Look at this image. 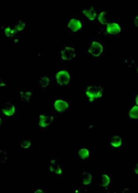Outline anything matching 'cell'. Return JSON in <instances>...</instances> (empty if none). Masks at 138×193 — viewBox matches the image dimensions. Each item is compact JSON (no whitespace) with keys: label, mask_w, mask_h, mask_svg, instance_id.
I'll use <instances>...</instances> for the list:
<instances>
[{"label":"cell","mask_w":138,"mask_h":193,"mask_svg":"<svg viewBox=\"0 0 138 193\" xmlns=\"http://www.w3.org/2000/svg\"><path fill=\"white\" fill-rule=\"evenodd\" d=\"M54 117L53 116H48L47 115H39V126L40 127H47L51 124L53 122Z\"/></svg>","instance_id":"6"},{"label":"cell","mask_w":138,"mask_h":193,"mask_svg":"<svg viewBox=\"0 0 138 193\" xmlns=\"http://www.w3.org/2000/svg\"><path fill=\"white\" fill-rule=\"evenodd\" d=\"M49 83L50 79L47 76H43V77L39 78V85H40V86L43 87V88H45V87L48 86Z\"/></svg>","instance_id":"19"},{"label":"cell","mask_w":138,"mask_h":193,"mask_svg":"<svg viewBox=\"0 0 138 193\" xmlns=\"http://www.w3.org/2000/svg\"><path fill=\"white\" fill-rule=\"evenodd\" d=\"M21 94V100L24 101V102H29L31 99V97H32V93L29 92V91H26V92H21L20 93Z\"/></svg>","instance_id":"15"},{"label":"cell","mask_w":138,"mask_h":193,"mask_svg":"<svg viewBox=\"0 0 138 193\" xmlns=\"http://www.w3.org/2000/svg\"><path fill=\"white\" fill-rule=\"evenodd\" d=\"M137 71H138V69H137Z\"/></svg>","instance_id":"28"},{"label":"cell","mask_w":138,"mask_h":193,"mask_svg":"<svg viewBox=\"0 0 138 193\" xmlns=\"http://www.w3.org/2000/svg\"><path fill=\"white\" fill-rule=\"evenodd\" d=\"M52 165L50 166V170L51 172H54L56 174H62V169L61 167L57 165V164H54V161L51 162Z\"/></svg>","instance_id":"16"},{"label":"cell","mask_w":138,"mask_h":193,"mask_svg":"<svg viewBox=\"0 0 138 193\" xmlns=\"http://www.w3.org/2000/svg\"><path fill=\"white\" fill-rule=\"evenodd\" d=\"M25 24L24 22H22V21H20L18 24H17L16 26L14 27V29L16 30V32H21V31H23V29L25 28Z\"/></svg>","instance_id":"22"},{"label":"cell","mask_w":138,"mask_h":193,"mask_svg":"<svg viewBox=\"0 0 138 193\" xmlns=\"http://www.w3.org/2000/svg\"><path fill=\"white\" fill-rule=\"evenodd\" d=\"M55 78H56L57 83L61 86L67 85L70 81V76L69 72L66 70L59 71L55 76Z\"/></svg>","instance_id":"2"},{"label":"cell","mask_w":138,"mask_h":193,"mask_svg":"<svg viewBox=\"0 0 138 193\" xmlns=\"http://www.w3.org/2000/svg\"><path fill=\"white\" fill-rule=\"evenodd\" d=\"M17 33L16 30L14 28H11L10 27H8L5 28V35L7 37H12Z\"/></svg>","instance_id":"20"},{"label":"cell","mask_w":138,"mask_h":193,"mask_svg":"<svg viewBox=\"0 0 138 193\" xmlns=\"http://www.w3.org/2000/svg\"><path fill=\"white\" fill-rule=\"evenodd\" d=\"M134 172L136 174H138V163L136 164V166H134Z\"/></svg>","instance_id":"25"},{"label":"cell","mask_w":138,"mask_h":193,"mask_svg":"<svg viewBox=\"0 0 138 193\" xmlns=\"http://www.w3.org/2000/svg\"><path fill=\"white\" fill-rule=\"evenodd\" d=\"M85 94L89 98V101L92 102L94 100L102 98L104 94V89L99 86H91L87 87Z\"/></svg>","instance_id":"1"},{"label":"cell","mask_w":138,"mask_h":193,"mask_svg":"<svg viewBox=\"0 0 138 193\" xmlns=\"http://www.w3.org/2000/svg\"><path fill=\"white\" fill-rule=\"evenodd\" d=\"M68 28L73 32H77L82 29V24L78 19H71L68 23Z\"/></svg>","instance_id":"8"},{"label":"cell","mask_w":138,"mask_h":193,"mask_svg":"<svg viewBox=\"0 0 138 193\" xmlns=\"http://www.w3.org/2000/svg\"><path fill=\"white\" fill-rule=\"evenodd\" d=\"M0 160H1V163H4L7 160V154L3 150L0 151Z\"/></svg>","instance_id":"23"},{"label":"cell","mask_w":138,"mask_h":193,"mask_svg":"<svg viewBox=\"0 0 138 193\" xmlns=\"http://www.w3.org/2000/svg\"><path fill=\"white\" fill-rule=\"evenodd\" d=\"M31 146V141L30 140H23L21 141V147L22 148L27 149Z\"/></svg>","instance_id":"21"},{"label":"cell","mask_w":138,"mask_h":193,"mask_svg":"<svg viewBox=\"0 0 138 193\" xmlns=\"http://www.w3.org/2000/svg\"><path fill=\"white\" fill-rule=\"evenodd\" d=\"M111 182V179L109 177L108 175L107 174H103L101 176V186L102 187H107L109 184Z\"/></svg>","instance_id":"18"},{"label":"cell","mask_w":138,"mask_h":193,"mask_svg":"<svg viewBox=\"0 0 138 193\" xmlns=\"http://www.w3.org/2000/svg\"><path fill=\"white\" fill-rule=\"evenodd\" d=\"M83 13H84V16H85L88 19L90 20V21H94V20L96 19V10H94L92 7L89 8L88 10H87V9H84V10H83Z\"/></svg>","instance_id":"10"},{"label":"cell","mask_w":138,"mask_h":193,"mask_svg":"<svg viewBox=\"0 0 138 193\" xmlns=\"http://www.w3.org/2000/svg\"><path fill=\"white\" fill-rule=\"evenodd\" d=\"M134 24H135L136 27H138V16H137L134 19Z\"/></svg>","instance_id":"24"},{"label":"cell","mask_w":138,"mask_h":193,"mask_svg":"<svg viewBox=\"0 0 138 193\" xmlns=\"http://www.w3.org/2000/svg\"><path fill=\"white\" fill-rule=\"evenodd\" d=\"M107 13L105 11H103L98 15V21L100 22V24L104 25H108L109 23L107 21Z\"/></svg>","instance_id":"12"},{"label":"cell","mask_w":138,"mask_h":193,"mask_svg":"<svg viewBox=\"0 0 138 193\" xmlns=\"http://www.w3.org/2000/svg\"><path fill=\"white\" fill-rule=\"evenodd\" d=\"M35 193H44V191H42V190H36V191H35Z\"/></svg>","instance_id":"26"},{"label":"cell","mask_w":138,"mask_h":193,"mask_svg":"<svg viewBox=\"0 0 138 193\" xmlns=\"http://www.w3.org/2000/svg\"><path fill=\"white\" fill-rule=\"evenodd\" d=\"M76 56V52L74 47H66L61 51V57L63 61H70Z\"/></svg>","instance_id":"4"},{"label":"cell","mask_w":138,"mask_h":193,"mask_svg":"<svg viewBox=\"0 0 138 193\" xmlns=\"http://www.w3.org/2000/svg\"><path fill=\"white\" fill-rule=\"evenodd\" d=\"M104 51V47L98 42L94 41L92 42L89 49V53L93 57L100 56Z\"/></svg>","instance_id":"3"},{"label":"cell","mask_w":138,"mask_h":193,"mask_svg":"<svg viewBox=\"0 0 138 193\" xmlns=\"http://www.w3.org/2000/svg\"><path fill=\"white\" fill-rule=\"evenodd\" d=\"M107 32L110 35H118L121 32V27L117 23H110L107 25Z\"/></svg>","instance_id":"7"},{"label":"cell","mask_w":138,"mask_h":193,"mask_svg":"<svg viewBox=\"0 0 138 193\" xmlns=\"http://www.w3.org/2000/svg\"><path fill=\"white\" fill-rule=\"evenodd\" d=\"M79 156L81 157V159H86L89 157V150L86 148H82L78 151Z\"/></svg>","instance_id":"17"},{"label":"cell","mask_w":138,"mask_h":193,"mask_svg":"<svg viewBox=\"0 0 138 193\" xmlns=\"http://www.w3.org/2000/svg\"><path fill=\"white\" fill-rule=\"evenodd\" d=\"M54 109L59 112H64L69 108V104L62 100H57L54 103Z\"/></svg>","instance_id":"5"},{"label":"cell","mask_w":138,"mask_h":193,"mask_svg":"<svg viewBox=\"0 0 138 193\" xmlns=\"http://www.w3.org/2000/svg\"><path fill=\"white\" fill-rule=\"evenodd\" d=\"M136 104H137V105H138V95L136 97Z\"/></svg>","instance_id":"27"},{"label":"cell","mask_w":138,"mask_h":193,"mask_svg":"<svg viewBox=\"0 0 138 193\" xmlns=\"http://www.w3.org/2000/svg\"><path fill=\"white\" fill-rule=\"evenodd\" d=\"M92 177L88 172H84L82 174V183L84 184V185H90L92 182Z\"/></svg>","instance_id":"11"},{"label":"cell","mask_w":138,"mask_h":193,"mask_svg":"<svg viewBox=\"0 0 138 193\" xmlns=\"http://www.w3.org/2000/svg\"><path fill=\"white\" fill-rule=\"evenodd\" d=\"M129 116L131 119H138V105H135L133 106V108H131L129 112Z\"/></svg>","instance_id":"13"},{"label":"cell","mask_w":138,"mask_h":193,"mask_svg":"<svg viewBox=\"0 0 138 193\" xmlns=\"http://www.w3.org/2000/svg\"><path fill=\"white\" fill-rule=\"evenodd\" d=\"M15 107L14 105L12 104H6L5 106H3L2 108V112L6 116H12L15 113Z\"/></svg>","instance_id":"9"},{"label":"cell","mask_w":138,"mask_h":193,"mask_svg":"<svg viewBox=\"0 0 138 193\" xmlns=\"http://www.w3.org/2000/svg\"><path fill=\"white\" fill-rule=\"evenodd\" d=\"M111 144L114 148H118L122 145V138L118 136H114L112 137Z\"/></svg>","instance_id":"14"}]
</instances>
